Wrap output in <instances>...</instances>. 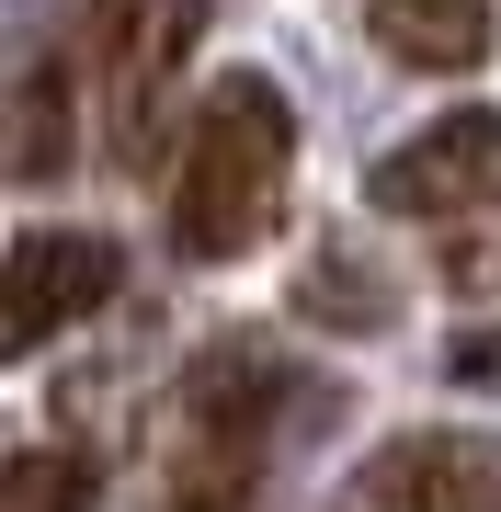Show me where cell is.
Segmentation results:
<instances>
[{
  "mask_svg": "<svg viewBox=\"0 0 501 512\" xmlns=\"http://www.w3.org/2000/svg\"><path fill=\"white\" fill-rule=\"evenodd\" d=\"M114 239L92 228H23L12 239V274H0V330H12V353H46L57 330H80L114 296Z\"/></svg>",
  "mask_w": 501,
  "mask_h": 512,
  "instance_id": "obj_4",
  "label": "cell"
},
{
  "mask_svg": "<svg viewBox=\"0 0 501 512\" xmlns=\"http://www.w3.org/2000/svg\"><path fill=\"white\" fill-rule=\"evenodd\" d=\"M285 160H297V103L262 69H217L183 126V160H171V239L194 262L262 251V228L285 205Z\"/></svg>",
  "mask_w": 501,
  "mask_h": 512,
  "instance_id": "obj_1",
  "label": "cell"
},
{
  "mask_svg": "<svg viewBox=\"0 0 501 512\" xmlns=\"http://www.w3.org/2000/svg\"><path fill=\"white\" fill-rule=\"evenodd\" d=\"M160 512H251V444H205L194 433V467L160 478Z\"/></svg>",
  "mask_w": 501,
  "mask_h": 512,
  "instance_id": "obj_11",
  "label": "cell"
},
{
  "mask_svg": "<svg viewBox=\"0 0 501 512\" xmlns=\"http://www.w3.org/2000/svg\"><path fill=\"white\" fill-rule=\"evenodd\" d=\"M12 171H23V183L69 171V80H57V69H35L23 103H12Z\"/></svg>",
  "mask_w": 501,
  "mask_h": 512,
  "instance_id": "obj_9",
  "label": "cell"
},
{
  "mask_svg": "<svg viewBox=\"0 0 501 512\" xmlns=\"http://www.w3.org/2000/svg\"><path fill=\"white\" fill-rule=\"evenodd\" d=\"M456 376H467V387H501V330H479V342L456 353Z\"/></svg>",
  "mask_w": 501,
  "mask_h": 512,
  "instance_id": "obj_12",
  "label": "cell"
},
{
  "mask_svg": "<svg viewBox=\"0 0 501 512\" xmlns=\"http://www.w3.org/2000/svg\"><path fill=\"white\" fill-rule=\"evenodd\" d=\"M0 501H12V512H92L103 501V467L80 456V444H12Z\"/></svg>",
  "mask_w": 501,
  "mask_h": 512,
  "instance_id": "obj_8",
  "label": "cell"
},
{
  "mask_svg": "<svg viewBox=\"0 0 501 512\" xmlns=\"http://www.w3.org/2000/svg\"><path fill=\"white\" fill-rule=\"evenodd\" d=\"M205 35V0H103L92 12V103H103V160L149 171L171 126V80Z\"/></svg>",
  "mask_w": 501,
  "mask_h": 512,
  "instance_id": "obj_2",
  "label": "cell"
},
{
  "mask_svg": "<svg viewBox=\"0 0 501 512\" xmlns=\"http://www.w3.org/2000/svg\"><path fill=\"white\" fill-rule=\"evenodd\" d=\"M297 308L331 319V330H376V319L399 308V285L365 274V262H308V274H297Z\"/></svg>",
  "mask_w": 501,
  "mask_h": 512,
  "instance_id": "obj_10",
  "label": "cell"
},
{
  "mask_svg": "<svg viewBox=\"0 0 501 512\" xmlns=\"http://www.w3.org/2000/svg\"><path fill=\"white\" fill-rule=\"evenodd\" d=\"M274 399H285L274 353H262V342H240V330H228L217 353H194V365H183V421H194L205 444H262Z\"/></svg>",
  "mask_w": 501,
  "mask_h": 512,
  "instance_id": "obj_6",
  "label": "cell"
},
{
  "mask_svg": "<svg viewBox=\"0 0 501 512\" xmlns=\"http://www.w3.org/2000/svg\"><path fill=\"white\" fill-rule=\"evenodd\" d=\"M365 23H376V46H388L399 69H433V80L490 57V0H376Z\"/></svg>",
  "mask_w": 501,
  "mask_h": 512,
  "instance_id": "obj_7",
  "label": "cell"
},
{
  "mask_svg": "<svg viewBox=\"0 0 501 512\" xmlns=\"http://www.w3.org/2000/svg\"><path fill=\"white\" fill-rule=\"evenodd\" d=\"M365 194H376V217H479V205H501V114L456 103L445 126L399 137L365 171Z\"/></svg>",
  "mask_w": 501,
  "mask_h": 512,
  "instance_id": "obj_3",
  "label": "cell"
},
{
  "mask_svg": "<svg viewBox=\"0 0 501 512\" xmlns=\"http://www.w3.org/2000/svg\"><path fill=\"white\" fill-rule=\"evenodd\" d=\"M342 512H501V433H399L353 467Z\"/></svg>",
  "mask_w": 501,
  "mask_h": 512,
  "instance_id": "obj_5",
  "label": "cell"
}]
</instances>
